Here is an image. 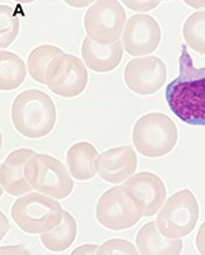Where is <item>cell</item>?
Listing matches in <instances>:
<instances>
[{
	"instance_id": "6da1fadb",
	"label": "cell",
	"mask_w": 205,
	"mask_h": 255,
	"mask_svg": "<svg viewBox=\"0 0 205 255\" xmlns=\"http://www.w3.org/2000/svg\"><path fill=\"white\" fill-rule=\"evenodd\" d=\"M166 102L177 118L205 126V68H195L186 45L181 46L179 76L166 88Z\"/></svg>"
},
{
	"instance_id": "7a4b0ae2",
	"label": "cell",
	"mask_w": 205,
	"mask_h": 255,
	"mask_svg": "<svg viewBox=\"0 0 205 255\" xmlns=\"http://www.w3.org/2000/svg\"><path fill=\"white\" fill-rule=\"evenodd\" d=\"M57 111L45 92L29 89L20 93L11 104V122L27 138H42L55 128Z\"/></svg>"
},
{
	"instance_id": "3957f363",
	"label": "cell",
	"mask_w": 205,
	"mask_h": 255,
	"mask_svg": "<svg viewBox=\"0 0 205 255\" xmlns=\"http://www.w3.org/2000/svg\"><path fill=\"white\" fill-rule=\"evenodd\" d=\"M10 215L20 230L41 235L61 224L64 210L55 198L34 192L18 198L11 206Z\"/></svg>"
},
{
	"instance_id": "277c9868",
	"label": "cell",
	"mask_w": 205,
	"mask_h": 255,
	"mask_svg": "<svg viewBox=\"0 0 205 255\" xmlns=\"http://www.w3.org/2000/svg\"><path fill=\"white\" fill-rule=\"evenodd\" d=\"M179 133L174 121L163 113H148L135 124L133 145L140 155L151 159L171 152L177 143Z\"/></svg>"
},
{
	"instance_id": "5b68a950",
	"label": "cell",
	"mask_w": 205,
	"mask_h": 255,
	"mask_svg": "<svg viewBox=\"0 0 205 255\" xmlns=\"http://www.w3.org/2000/svg\"><path fill=\"white\" fill-rule=\"evenodd\" d=\"M68 171L56 157L36 154L25 165V178L34 191L55 199H64L70 196L73 189Z\"/></svg>"
},
{
	"instance_id": "8992f818",
	"label": "cell",
	"mask_w": 205,
	"mask_h": 255,
	"mask_svg": "<svg viewBox=\"0 0 205 255\" xmlns=\"http://www.w3.org/2000/svg\"><path fill=\"white\" fill-rule=\"evenodd\" d=\"M95 216L99 224L112 231H123L135 226L143 215L135 198L124 185H117L108 189L96 203Z\"/></svg>"
},
{
	"instance_id": "52a82bcc",
	"label": "cell",
	"mask_w": 205,
	"mask_h": 255,
	"mask_svg": "<svg viewBox=\"0 0 205 255\" xmlns=\"http://www.w3.org/2000/svg\"><path fill=\"white\" fill-rule=\"evenodd\" d=\"M199 220V205L190 189H183L166 199L158 212V230L170 239H181L189 235Z\"/></svg>"
},
{
	"instance_id": "ba28073f",
	"label": "cell",
	"mask_w": 205,
	"mask_h": 255,
	"mask_svg": "<svg viewBox=\"0 0 205 255\" xmlns=\"http://www.w3.org/2000/svg\"><path fill=\"white\" fill-rule=\"evenodd\" d=\"M127 24L124 8L115 0L95 1L87 9L84 18L86 36L101 45H110L119 41Z\"/></svg>"
},
{
	"instance_id": "9c48e42d",
	"label": "cell",
	"mask_w": 205,
	"mask_h": 255,
	"mask_svg": "<svg viewBox=\"0 0 205 255\" xmlns=\"http://www.w3.org/2000/svg\"><path fill=\"white\" fill-rule=\"evenodd\" d=\"M89 82L87 69L79 57L62 52L51 61L46 74V85L62 98L81 94Z\"/></svg>"
},
{
	"instance_id": "30bf717a",
	"label": "cell",
	"mask_w": 205,
	"mask_h": 255,
	"mask_svg": "<svg viewBox=\"0 0 205 255\" xmlns=\"http://www.w3.org/2000/svg\"><path fill=\"white\" fill-rule=\"evenodd\" d=\"M166 65L157 56L133 59L124 69V83L139 96H151L165 85Z\"/></svg>"
},
{
	"instance_id": "8fae6325",
	"label": "cell",
	"mask_w": 205,
	"mask_h": 255,
	"mask_svg": "<svg viewBox=\"0 0 205 255\" xmlns=\"http://www.w3.org/2000/svg\"><path fill=\"white\" fill-rule=\"evenodd\" d=\"M122 42L131 56H148L161 42L160 25L151 15H133L127 20Z\"/></svg>"
},
{
	"instance_id": "7c38bea8",
	"label": "cell",
	"mask_w": 205,
	"mask_h": 255,
	"mask_svg": "<svg viewBox=\"0 0 205 255\" xmlns=\"http://www.w3.org/2000/svg\"><path fill=\"white\" fill-rule=\"evenodd\" d=\"M127 192L143 208L144 217H151L161 210L166 201V187L153 173H138L123 183Z\"/></svg>"
},
{
	"instance_id": "4fadbf2b",
	"label": "cell",
	"mask_w": 205,
	"mask_h": 255,
	"mask_svg": "<svg viewBox=\"0 0 205 255\" xmlns=\"http://www.w3.org/2000/svg\"><path fill=\"white\" fill-rule=\"evenodd\" d=\"M137 164V155L132 146H121L101 152L96 161L101 179L112 184H119L132 177Z\"/></svg>"
},
{
	"instance_id": "5bb4252c",
	"label": "cell",
	"mask_w": 205,
	"mask_h": 255,
	"mask_svg": "<svg viewBox=\"0 0 205 255\" xmlns=\"http://www.w3.org/2000/svg\"><path fill=\"white\" fill-rule=\"evenodd\" d=\"M34 155L36 152L31 149H18L6 156L0 168V183L6 193L19 197L33 189L25 178V165Z\"/></svg>"
},
{
	"instance_id": "9a60e30c",
	"label": "cell",
	"mask_w": 205,
	"mask_h": 255,
	"mask_svg": "<svg viewBox=\"0 0 205 255\" xmlns=\"http://www.w3.org/2000/svg\"><path fill=\"white\" fill-rule=\"evenodd\" d=\"M123 42L101 45L90 37H85L81 46V56L87 69L95 73H109L118 68L123 59Z\"/></svg>"
},
{
	"instance_id": "2e32d148",
	"label": "cell",
	"mask_w": 205,
	"mask_h": 255,
	"mask_svg": "<svg viewBox=\"0 0 205 255\" xmlns=\"http://www.w3.org/2000/svg\"><path fill=\"white\" fill-rule=\"evenodd\" d=\"M136 244L139 254L144 255H177L183 250V240L163 236L156 222H148L140 227Z\"/></svg>"
},
{
	"instance_id": "e0dca14e",
	"label": "cell",
	"mask_w": 205,
	"mask_h": 255,
	"mask_svg": "<svg viewBox=\"0 0 205 255\" xmlns=\"http://www.w3.org/2000/svg\"><path fill=\"white\" fill-rule=\"evenodd\" d=\"M98 151L91 143L77 142L68 149L66 154L68 168L73 179L89 180L98 173Z\"/></svg>"
},
{
	"instance_id": "ac0fdd59",
	"label": "cell",
	"mask_w": 205,
	"mask_h": 255,
	"mask_svg": "<svg viewBox=\"0 0 205 255\" xmlns=\"http://www.w3.org/2000/svg\"><path fill=\"white\" fill-rule=\"evenodd\" d=\"M77 234V225L68 211H64V217L59 226L48 233L41 234L43 247L50 252L60 253L72 245Z\"/></svg>"
},
{
	"instance_id": "d6986e66",
	"label": "cell",
	"mask_w": 205,
	"mask_h": 255,
	"mask_svg": "<svg viewBox=\"0 0 205 255\" xmlns=\"http://www.w3.org/2000/svg\"><path fill=\"white\" fill-rule=\"evenodd\" d=\"M27 76L25 64L18 55L9 51L0 52V89L3 92H10L24 82Z\"/></svg>"
},
{
	"instance_id": "ffe728a7",
	"label": "cell",
	"mask_w": 205,
	"mask_h": 255,
	"mask_svg": "<svg viewBox=\"0 0 205 255\" xmlns=\"http://www.w3.org/2000/svg\"><path fill=\"white\" fill-rule=\"evenodd\" d=\"M64 51L57 46L42 45L34 48L28 56L27 69L34 82L46 84V74L51 61L56 56L61 55Z\"/></svg>"
},
{
	"instance_id": "44dd1931",
	"label": "cell",
	"mask_w": 205,
	"mask_h": 255,
	"mask_svg": "<svg viewBox=\"0 0 205 255\" xmlns=\"http://www.w3.org/2000/svg\"><path fill=\"white\" fill-rule=\"evenodd\" d=\"M183 36L186 46L200 55H205V10L197 11L185 20Z\"/></svg>"
},
{
	"instance_id": "7402d4cb",
	"label": "cell",
	"mask_w": 205,
	"mask_h": 255,
	"mask_svg": "<svg viewBox=\"0 0 205 255\" xmlns=\"http://www.w3.org/2000/svg\"><path fill=\"white\" fill-rule=\"evenodd\" d=\"M1 48H5L10 45L19 33V19L14 14V11L10 6L1 5Z\"/></svg>"
},
{
	"instance_id": "603a6c76",
	"label": "cell",
	"mask_w": 205,
	"mask_h": 255,
	"mask_svg": "<svg viewBox=\"0 0 205 255\" xmlns=\"http://www.w3.org/2000/svg\"><path fill=\"white\" fill-rule=\"evenodd\" d=\"M99 255H137L139 254V250L131 244L130 241H126L123 239H112V240L105 241L98 250Z\"/></svg>"
},
{
	"instance_id": "cb8c5ba5",
	"label": "cell",
	"mask_w": 205,
	"mask_h": 255,
	"mask_svg": "<svg viewBox=\"0 0 205 255\" xmlns=\"http://www.w3.org/2000/svg\"><path fill=\"white\" fill-rule=\"evenodd\" d=\"M197 249L200 254L205 255V221L200 226L197 235Z\"/></svg>"
},
{
	"instance_id": "d4e9b609",
	"label": "cell",
	"mask_w": 205,
	"mask_h": 255,
	"mask_svg": "<svg viewBox=\"0 0 205 255\" xmlns=\"http://www.w3.org/2000/svg\"><path fill=\"white\" fill-rule=\"evenodd\" d=\"M98 245H84V247H80L73 250L72 254H98Z\"/></svg>"
}]
</instances>
